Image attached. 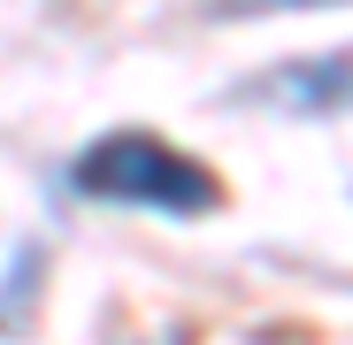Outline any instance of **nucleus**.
I'll return each mask as SVG.
<instances>
[{
  "mask_svg": "<svg viewBox=\"0 0 353 345\" xmlns=\"http://www.w3.org/2000/svg\"><path fill=\"white\" fill-rule=\"evenodd\" d=\"M70 177H77V192L115 200V207H161V215L215 207V177L192 154H176L169 138H154V131H108L100 146L77 154Z\"/></svg>",
  "mask_w": 353,
  "mask_h": 345,
  "instance_id": "f257e3e1",
  "label": "nucleus"
},
{
  "mask_svg": "<svg viewBox=\"0 0 353 345\" xmlns=\"http://www.w3.org/2000/svg\"><path fill=\"white\" fill-rule=\"evenodd\" d=\"M261 100H284V107H338V100H353V54L292 62L276 85H261Z\"/></svg>",
  "mask_w": 353,
  "mask_h": 345,
  "instance_id": "f03ea898",
  "label": "nucleus"
}]
</instances>
